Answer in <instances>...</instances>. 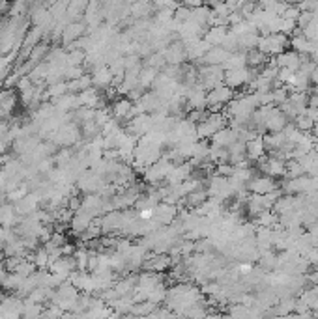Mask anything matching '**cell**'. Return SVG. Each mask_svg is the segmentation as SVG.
I'll list each match as a JSON object with an SVG mask.
<instances>
[{"instance_id": "1", "label": "cell", "mask_w": 318, "mask_h": 319, "mask_svg": "<svg viewBox=\"0 0 318 319\" xmlns=\"http://www.w3.org/2000/svg\"><path fill=\"white\" fill-rule=\"evenodd\" d=\"M226 116L221 112H208L204 114V118L197 124V137L200 138H212L213 135H217L221 129L226 127Z\"/></svg>"}, {"instance_id": "2", "label": "cell", "mask_w": 318, "mask_h": 319, "mask_svg": "<svg viewBox=\"0 0 318 319\" xmlns=\"http://www.w3.org/2000/svg\"><path fill=\"white\" fill-rule=\"evenodd\" d=\"M173 168H174L173 161L167 159V157H161L157 163L150 164V166L142 172V177H144L146 183H150L153 187H159V183L161 181H167V177H169V174L173 172Z\"/></svg>"}, {"instance_id": "3", "label": "cell", "mask_w": 318, "mask_h": 319, "mask_svg": "<svg viewBox=\"0 0 318 319\" xmlns=\"http://www.w3.org/2000/svg\"><path fill=\"white\" fill-rule=\"evenodd\" d=\"M290 45V39L286 38L285 34H268L264 38H259V45H257V51H260L262 54H273V56H279L286 52Z\"/></svg>"}, {"instance_id": "4", "label": "cell", "mask_w": 318, "mask_h": 319, "mask_svg": "<svg viewBox=\"0 0 318 319\" xmlns=\"http://www.w3.org/2000/svg\"><path fill=\"white\" fill-rule=\"evenodd\" d=\"M232 99H234V90H230L225 84H221L206 93V107L210 109V112H217L221 107H225V104L228 107Z\"/></svg>"}, {"instance_id": "5", "label": "cell", "mask_w": 318, "mask_h": 319, "mask_svg": "<svg viewBox=\"0 0 318 319\" xmlns=\"http://www.w3.org/2000/svg\"><path fill=\"white\" fill-rule=\"evenodd\" d=\"M111 114L116 122H129L137 116V111H135V103L129 101L127 97H120L116 101H113L111 104Z\"/></svg>"}, {"instance_id": "6", "label": "cell", "mask_w": 318, "mask_h": 319, "mask_svg": "<svg viewBox=\"0 0 318 319\" xmlns=\"http://www.w3.org/2000/svg\"><path fill=\"white\" fill-rule=\"evenodd\" d=\"M176 215H178V209L176 205H171V203H165V202H159L153 209V215L152 219L157 222L161 228H165V226H171L174 224L176 221Z\"/></svg>"}, {"instance_id": "7", "label": "cell", "mask_w": 318, "mask_h": 319, "mask_svg": "<svg viewBox=\"0 0 318 319\" xmlns=\"http://www.w3.org/2000/svg\"><path fill=\"white\" fill-rule=\"evenodd\" d=\"M247 190H251L253 194H259V196H268L273 194L279 190V185L273 181L272 177H266V176H259V177H253L249 185H247Z\"/></svg>"}, {"instance_id": "8", "label": "cell", "mask_w": 318, "mask_h": 319, "mask_svg": "<svg viewBox=\"0 0 318 319\" xmlns=\"http://www.w3.org/2000/svg\"><path fill=\"white\" fill-rule=\"evenodd\" d=\"M167 65H184L186 62V47L182 41H171V45H167V49L163 51Z\"/></svg>"}, {"instance_id": "9", "label": "cell", "mask_w": 318, "mask_h": 319, "mask_svg": "<svg viewBox=\"0 0 318 319\" xmlns=\"http://www.w3.org/2000/svg\"><path fill=\"white\" fill-rule=\"evenodd\" d=\"M249 80H251V71H249L247 67H240V69L225 71V78H223L225 86H228L230 90H236V88L246 86Z\"/></svg>"}, {"instance_id": "10", "label": "cell", "mask_w": 318, "mask_h": 319, "mask_svg": "<svg viewBox=\"0 0 318 319\" xmlns=\"http://www.w3.org/2000/svg\"><path fill=\"white\" fill-rule=\"evenodd\" d=\"M87 34V25L79 21V23H69V25L64 28V34H62V43L64 45H73V43H79L81 39L85 38Z\"/></svg>"}, {"instance_id": "11", "label": "cell", "mask_w": 318, "mask_h": 319, "mask_svg": "<svg viewBox=\"0 0 318 319\" xmlns=\"http://www.w3.org/2000/svg\"><path fill=\"white\" fill-rule=\"evenodd\" d=\"M90 78H92V86L96 90L100 88V91H105L107 88H111V86L114 84L113 73H111V69H109L107 65H101L98 69H94Z\"/></svg>"}, {"instance_id": "12", "label": "cell", "mask_w": 318, "mask_h": 319, "mask_svg": "<svg viewBox=\"0 0 318 319\" xmlns=\"http://www.w3.org/2000/svg\"><path fill=\"white\" fill-rule=\"evenodd\" d=\"M210 140H212V146H215V148L228 150L232 144L238 142V131L232 129V127H228V125H226L225 129H221L217 135H213Z\"/></svg>"}, {"instance_id": "13", "label": "cell", "mask_w": 318, "mask_h": 319, "mask_svg": "<svg viewBox=\"0 0 318 319\" xmlns=\"http://www.w3.org/2000/svg\"><path fill=\"white\" fill-rule=\"evenodd\" d=\"M21 217L17 215L14 203H0V228L10 230L19 224Z\"/></svg>"}, {"instance_id": "14", "label": "cell", "mask_w": 318, "mask_h": 319, "mask_svg": "<svg viewBox=\"0 0 318 319\" xmlns=\"http://www.w3.org/2000/svg\"><path fill=\"white\" fill-rule=\"evenodd\" d=\"M19 97L14 90H4L0 91V116L8 118L12 112L15 111V104H17Z\"/></svg>"}, {"instance_id": "15", "label": "cell", "mask_w": 318, "mask_h": 319, "mask_svg": "<svg viewBox=\"0 0 318 319\" xmlns=\"http://www.w3.org/2000/svg\"><path fill=\"white\" fill-rule=\"evenodd\" d=\"M246 150H247V159L259 163L260 159L266 155V146H264V138H262V135L257 138H253V140H249V142L246 144Z\"/></svg>"}, {"instance_id": "16", "label": "cell", "mask_w": 318, "mask_h": 319, "mask_svg": "<svg viewBox=\"0 0 318 319\" xmlns=\"http://www.w3.org/2000/svg\"><path fill=\"white\" fill-rule=\"evenodd\" d=\"M173 265V260H171V256H165V254H153L150 256L148 260H146L144 267L148 271H152V273H159V271H165Z\"/></svg>"}, {"instance_id": "17", "label": "cell", "mask_w": 318, "mask_h": 319, "mask_svg": "<svg viewBox=\"0 0 318 319\" xmlns=\"http://www.w3.org/2000/svg\"><path fill=\"white\" fill-rule=\"evenodd\" d=\"M159 71H155V69H152V67H142L140 69V75H139V88L142 91L146 90V88H153V84H155V78H157Z\"/></svg>"}, {"instance_id": "18", "label": "cell", "mask_w": 318, "mask_h": 319, "mask_svg": "<svg viewBox=\"0 0 318 319\" xmlns=\"http://www.w3.org/2000/svg\"><path fill=\"white\" fill-rule=\"evenodd\" d=\"M131 13L133 17H137V19H142V17H148L150 13H152V6L150 4H131Z\"/></svg>"}, {"instance_id": "19", "label": "cell", "mask_w": 318, "mask_h": 319, "mask_svg": "<svg viewBox=\"0 0 318 319\" xmlns=\"http://www.w3.org/2000/svg\"><path fill=\"white\" fill-rule=\"evenodd\" d=\"M6 248V230L0 228V252Z\"/></svg>"}]
</instances>
